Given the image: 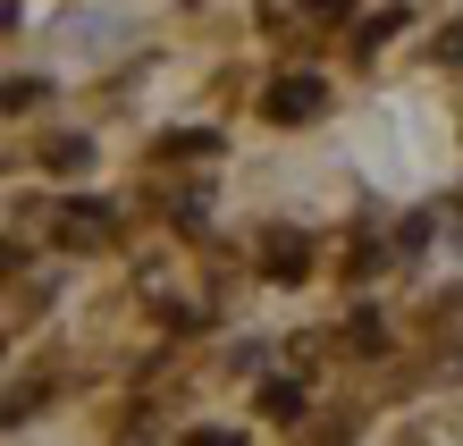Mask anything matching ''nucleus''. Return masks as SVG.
Segmentation results:
<instances>
[{
	"label": "nucleus",
	"instance_id": "nucleus-1",
	"mask_svg": "<svg viewBox=\"0 0 463 446\" xmlns=\"http://www.w3.org/2000/svg\"><path fill=\"white\" fill-rule=\"evenodd\" d=\"M320 109V76H287V85H269V119H312Z\"/></svg>",
	"mask_w": 463,
	"mask_h": 446
},
{
	"label": "nucleus",
	"instance_id": "nucleus-2",
	"mask_svg": "<svg viewBox=\"0 0 463 446\" xmlns=\"http://www.w3.org/2000/svg\"><path fill=\"white\" fill-rule=\"evenodd\" d=\"M261 413H269V422H295V413H304V387H295V379H279V387L261 396Z\"/></svg>",
	"mask_w": 463,
	"mask_h": 446
},
{
	"label": "nucleus",
	"instance_id": "nucleus-3",
	"mask_svg": "<svg viewBox=\"0 0 463 446\" xmlns=\"http://www.w3.org/2000/svg\"><path fill=\"white\" fill-rule=\"evenodd\" d=\"M101 228H110V211H93V203H76V211L60 219V236H76V244H85V236H101Z\"/></svg>",
	"mask_w": 463,
	"mask_h": 446
},
{
	"label": "nucleus",
	"instance_id": "nucleus-4",
	"mask_svg": "<svg viewBox=\"0 0 463 446\" xmlns=\"http://www.w3.org/2000/svg\"><path fill=\"white\" fill-rule=\"evenodd\" d=\"M194 446H244V438H228V430H194Z\"/></svg>",
	"mask_w": 463,
	"mask_h": 446
}]
</instances>
